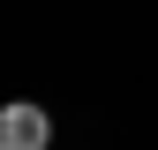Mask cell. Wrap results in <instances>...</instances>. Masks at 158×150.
<instances>
[{"label":"cell","mask_w":158,"mask_h":150,"mask_svg":"<svg viewBox=\"0 0 158 150\" xmlns=\"http://www.w3.org/2000/svg\"><path fill=\"white\" fill-rule=\"evenodd\" d=\"M45 135H53V120L38 105H0V150H45Z\"/></svg>","instance_id":"1"}]
</instances>
